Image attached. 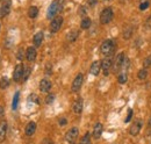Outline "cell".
Here are the masks:
<instances>
[{"label":"cell","mask_w":151,"mask_h":144,"mask_svg":"<svg viewBox=\"0 0 151 144\" xmlns=\"http://www.w3.org/2000/svg\"><path fill=\"white\" fill-rule=\"evenodd\" d=\"M64 6V0H54L51 2V5L48 8V13H47V18L48 19H54L57 17V14L59 12H62Z\"/></svg>","instance_id":"6da1fadb"},{"label":"cell","mask_w":151,"mask_h":144,"mask_svg":"<svg viewBox=\"0 0 151 144\" xmlns=\"http://www.w3.org/2000/svg\"><path fill=\"white\" fill-rule=\"evenodd\" d=\"M114 49H115V44H114V42L112 40H106V41H104L102 44H101V48H100L102 55H105V56L112 55L114 51Z\"/></svg>","instance_id":"7a4b0ae2"},{"label":"cell","mask_w":151,"mask_h":144,"mask_svg":"<svg viewBox=\"0 0 151 144\" xmlns=\"http://www.w3.org/2000/svg\"><path fill=\"white\" fill-rule=\"evenodd\" d=\"M78 135H79V130H78V128H77V127H73V128H71V129L66 132V135H65V140H66L68 143L76 144L77 140H78Z\"/></svg>","instance_id":"3957f363"},{"label":"cell","mask_w":151,"mask_h":144,"mask_svg":"<svg viewBox=\"0 0 151 144\" xmlns=\"http://www.w3.org/2000/svg\"><path fill=\"white\" fill-rule=\"evenodd\" d=\"M112 19H113V11H112V8L107 7V8H105V9L101 12V14H100V22H101L102 24L109 23V22L112 21Z\"/></svg>","instance_id":"277c9868"},{"label":"cell","mask_w":151,"mask_h":144,"mask_svg":"<svg viewBox=\"0 0 151 144\" xmlns=\"http://www.w3.org/2000/svg\"><path fill=\"white\" fill-rule=\"evenodd\" d=\"M62 24H63V18L62 17H56V18L52 19V21L50 23V30H51V33H57L60 29Z\"/></svg>","instance_id":"5b68a950"},{"label":"cell","mask_w":151,"mask_h":144,"mask_svg":"<svg viewBox=\"0 0 151 144\" xmlns=\"http://www.w3.org/2000/svg\"><path fill=\"white\" fill-rule=\"evenodd\" d=\"M124 55L123 54H119L116 57H115V59H114L113 62V71L114 72H117L120 71V69H121V66L123 65V63H124Z\"/></svg>","instance_id":"8992f818"},{"label":"cell","mask_w":151,"mask_h":144,"mask_svg":"<svg viewBox=\"0 0 151 144\" xmlns=\"http://www.w3.org/2000/svg\"><path fill=\"white\" fill-rule=\"evenodd\" d=\"M112 66H113V60H112L111 57H107V58H105V59L101 62V70L104 71V74H105V76H108L109 70L112 69Z\"/></svg>","instance_id":"52a82bcc"},{"label":"cell","mask_w":151,"mask_h":144,"mask_svg":"<svg viewBox=\"0 0 151 144\" xmlns=\"http://www.w3.org/2000/svg\"><path fill=\"white\" fill-rule=\"evenodd\" d=\"M11 4H12L11 0H2V4L0 6V18H4V17H6L9 13Z\"/></svg>","instance_id":"ba28073f"},{"label":"cell","mask_w":151,"mask_h":144,"mask_svg":"<svg viewBox=\"0 0 151 144\" xmlns=\"http://www.w3.org/2000/svg\"><path fill=\"white\" fill-rule=\"evenodd\" d=\"M83 81H84V76L81 73H78L76 76L73 83H72V87H71L72 92H78V91L80 90V87L83 85Z\"/></svg>","instance_id":"9c48e42d"},{"label":"cell","mask_w":151,"mask_h":144,"mask_svg":"<svg viewBox=\"0 0 151 144\" xmlns=\"http://www.w3.org/2000/svg\"><path fill=\"white\" fill-rule=\"evenodd\" d=\"M23 72H24V66H23V64L20 63L15 66V70L13 73V79L15 81H20V79L23 77Z\"/></svg>","instance_id":"30bf717a"},{"label":"cell","mask_w":151,"mask_h":144,"mask_svg":"<svg viewBox=\"0 0 151 144\" xmlns=\"http://www.w3.org/2000/svg\"><path fill=\"white\" fill-rule=\"evenodd\" d=\"M36 55H37V53H36V49L34 47H29L26 51V57L29 62H34L36 59Z\"/></svg>","instance_id":"8fae6325"},{"label":"cell","mask_w":151,"mask_h":144,"mask_svg":"<svg viewBox=\"0 0 151 144\" xmlns=\"http://www.w3.org/2000/svg\"><path fill=\"white\" fill-rule=\"evenodd\" d=\"M50 89H51V83H50V80H48V79H42L41 83H40V90H41V92L47 93V92L50 91Z\"/></svg>","instance_id":"7c38bea8"},{"label":"cell","mask_w":151,"mask_h":144,"mask_svg":"<svg viewBox=\"0 0 151 144\" xmlns=\"http://www.w3.org/2000/svg\"><path fill=\"white\" fill-rule=\"evenodd\" d=\"M72 109L76 114H80L81 110H83V99L81 98H78L76 99L73 105H72Z\"/></svg>","instance_id":"4fadbf2b"},{"label":"cell","mask_w":151,"mask_h":144,"mask_svg":"<svg viewBox=\"0 0 151 144\" xmlns=\"http://www.w3.org/2000/svg\"><path fill=\"white\" fill-rule=\"evenodd\" d=\"M141 128H142V121H136L132 123V126L130 127V134L132 136H136L139 134L141 131Z\"/></svg>","instance_id":"5bb4252c"},{"label":"cell","mask_w":151,"mask_h":144,"mask_svg":"<svg viewBox=\"0 0 151 144\" xmlns=\"http://www.w3.org/2000/svg\"><path fill=\"white\" fill-rule=\"evenodd\" d=\"M101 70V62L100 60H95L92 63V65H91V69H90V72L93 74V76H98L99 74V72Z\"/></svg>","instance_id":"9a60e30c"},{"label":"cell","mask_w":151,"mask_h":144,"mask_svg":"<svg viewBox=\"0 0 151 144\" xmlns=\"http://www.w3.org/2000/svg\"><path fill=\"white\" fill-rule=\"evenodd\" d=\"M79 35V32L77 30V29H72V30H70L69 33H68V35H66V40H68V42H70V43H72V42H75L76 40H77V37Z\"/></svg>","instance_id":"2e32d148"},{"label":"cell","mask_w":151,"mask_h":144,"mask_svg":"<svg viewBox=\"0 0 151 144\" xmlns=\"http://www.w3.org/2000/svg\"><path fill=\"white\" fill-rule=\"evenodd\" d=\"M6 132H7V122H1L0 123V143L4 142L5 137H6Z\"/></svg>","instance_id":"e0dca14e"},{"label":"cell","mask_w":151,"mask_h":144,"mask_svg":"<svg viewBox=\"0 0 151 144\" xmlns=\"http://www.w3.org/2000/svg\"><path fill=\"white\" fill-rule=\"evenodd\" d=\"M35 130H36V123L35 122H29L26 127V135L32 136V135H34Z\"/></svg>","instance_id":"ac0fdd59"},{"label":"cell","mask_w":151,"mask_h":144,"mask_svg":"<svg viewBox=\"0 0 151 144\" xmlns=\"http://www.w3.org/2000/svg\"><path fill=\"white\" fill-rule=\"evenodd\" d=\"M102 134V125L101 123H96L93 129V137L95 140H98Z\"/></svg>","instance_id":"d6986e66"},{"label":"cell","mask_w":151,"mask_h":144,"mask_svg":"<svg viewBox=\"0 0 151 144\" xmlns=\"http://www.w3.org/2000/svg\"><path fill=\"white\" fill-rule=\"evenodd\" d=\"M34 45L35 47H40L41 44H42V42H43V33L42 32H38L36 33L35 35H34Z\"/></svg>","instance_id":"ffe728a7"},{"label":"cell","mask_w":151,"mask_h":144,"mask_svg":"<svg viewBox=\"0 0 151 144\" xmlns=\"http://www.w3.org/2000/svg\"><path fill=\"white\" fill-rule=\"evenodd\" d=\"M37 14H38V8H37V7L32 6V7L28 9V15H29V18L35 19L36 17H37Z\"/></svg>","instance_id":"44dd1931"},{"label":"cell","mask_w":151,"mask_h":144,"mask_svg":"<svg viewBox=\"0 0 151 144\" xmlns=\"http://www.w3.org/2000/svg\"><path fill=\"white\" fill-rule=\"evenodd\" d=\"M80 27H81L83 29H88V28L91 27V19L90 18L83 19V21H81V23H80Z\"/></svg>","instance_id":"7402d4cb"},{"label":"cell","mask_w":151,"mask_h":144,"mask_svg":"<svg viewBox=\"0 0 151 144\" xmlns=\"http://www.w3.org/2000/svg\"><path fill=\"white\" fill-rule=\"evenodd\" d=\"M19 96H20V93L17 92L14 94V98H13V102H12V109L15 110L18 108V105H19Z\"/></svg>","instance_id":"603a6c76"},{"label":"cell","mask_w":151,"mask_h":144,"mask_svg":"<svg viewBox=\"0 0 151 144\" xmlns=\"http://www.w3.org/2000/svg\"><path fill=\"white\" fill-rule=\"evenodd\" d=\"M8 85H9V79L7 77H2L1 78V81H0V87L2 90H5V89L8 87Z\"/></svg>","instance_id":"cb8c5ba5"},{"label":"cell","mask_w":151,"mask_h":144,"mask_svg":"<svg viewBox=\"0 0 151 144\" xmlns=\"http://www.w3.org/2000/svg\"><path fill=\"white\" fill-rule=\"evenodd\" d=\"M132 35V27H127V28L123 30V37L127 40V38H130Z\"/></svg>","instance_id":"d4e9b609"},{"label":"cell","mask_w":151,"mask_h":144,"mask_svg":"<svg viewBox=\"0 0 151 144\" xmlns=\"http://www.w3.org/2000/svg\"><path fill=\"white\" fill-rule=\"evenodd\" d=\"M127 79H128V77H127V73H126V72L121 73V74L117 77V81H119L120 84H124V83L127 81Z\"/></svg>","instance_id":"484cf974"},{"label":"cell","mask_w":151,"mask_h":144,"mask_svg":"<svg viewBox=\"0 0 151 144\" xmlns=\"http://www.w3.org/2000/svg\"><path fill=\"white\" fill-rule=\"evenodd\" d=\"M81 144H91V135L90 132H86L81 140Z\"/></svg>","instance_id":"4316f807"},{"label":"cell","mask_w":151,"mask_h":144,"mask_svg":"<svg viewBox=\"0 0 151 144\" xmlns=\"http://www.w3.org/2000/svg\"><path fill=\"white\" fill-rule=\"evenodd\" d=\"M147 76H148L147 69H142V70H139V72H138V79L143 80V79H145V78H147Z\"/></svg>","instance_id":"83f0119b"},{"label":"cell","mask_w":151,"mask_h":144,"mask_svg":"<svg viewBox=\"0 0 151 144\" xmlns=\"http://www.w3.org/2000/svg\"><path fill=\"white\" fill-rule=\"evenodd\" d=\"M143 66H144V69H148V68H150L151 66V55L150 56H148V57L144 59V62H143Z\"/></svg>","instance_id":"f1b7e54d"},{"label":"cell","mask_w":151,"mask_h":144,"mask_svg":"<svg viewBox=\"0 0 151 144\" xmlns=\"http://www.w3.org/2000/svg\"><path fill=\"white\" fill-rule=\"evenodd\" d=\"M30 68H26V70H24V72H23V77H22V79L23 80H27L28 79V77H29V74H30Z\"/></svg>","instance_id":"f546056e"},{"label":"cell","mask_w":151,"mask_h":144,"mask_svg":"<svg viewBox=\"0 0 151 144\" xmlns=\"http://www.w3.org/2000/svg\"><path fill=\"white\" fill-rule=\"evenodd\" d=\"M149 7V2L148 1H143V2H141V5H139V9L141 11H144V9H147Z\"/></svg>","instance_id":"4dcf8cb0"},{"label":"cell","mask_w":151,"mask_h":144,"mask_svg":"<svg viewBox=\"0 0 151 144\" xmlns=\"http://www.w3.org/2000/svg\"><path fill=\"white\" fill-rule=\"evenodd\" d=\"M54 100H55V95H54V94H50V95H48V96H47V100H45V102L49 105V104H51Z\"/></svg>","instance_id":"1f68e13d"},{"label":"cell","mask_w":151,"mask_h":144,"mask_svg":"<svg viewBox=\"0 0 151 144\" xmlns=\"http://www.w3.org/2000/svg\"><path fill=\"white\" fill-rule=\"evenodd\" d=\"M29 101H34V102L38 104L37 95H36V94H30V95H29Z\"/></svg>","instance_id":"d6a6232c"},{"label":"cell","mask_w":151,"mask_h":144,"mask_svg":"<svg viewBox=\"0 0 151 144\" xmlns=\"http://www.w3.org/2000/svg\"><path fill=\"white\" fill-rule=\"evenodd\" d=\"M132 109H129V113H128V116L126 117V120H124V122L127 123V122H129L130 120H132Z\"/></svg>","instance_id":"836d02e7"},{"label":"cell","mask_w":151,"mask_h":144,"mask_svg":"<svg viewBox=\"0 0 151 144\" xmlns=\"http://www.w3.org/2000/svg\"><path fill=\"white\" fill-rule=\"evenodd\" d=\"M87 2H88V5L91 7H94L95 5H96V2H98V0H87Z\"/></svg>","instance_id":"e575fe53"},{"label":"cell","mask_w":151,"mask_h":144,"mask_svg":"<svg viewBox=\"0 0 151 144\" xmlns=\"http://www.w3.org/2000/svg\"><path fill=\"white\" fill-rule=\"evenodd\" d=\"M18 58L20 60H22V58H23V50L22 49H19V51H18Z\"/></svg>","instance_id":"d590c367"},{"label":"cell","mask_w":151,"mask_h":144,"mask_svg":"<svg viewBox=\"0 0 151 144\" xmlns=\"http://www.w3.org/2000/svg\"><path fill=\"white\" fill-rule=\"evenodd\" d=\"M59 125H60V126H65V125H66V120H65V119H60V120H59Z\"/></svg>","instance_id":"8d00e7d4"},{"label":"cell","mask_w":151,"mask_h":144,"mask_svg":"<svg viewBox=\"0 0 151 144\" xmlns=\"http://www.w3.org/2000/svg\"><path fill=\"white\" fill-rule=\"evenodd\" d=\"M4 113H5V110H4V107H2V106H0V119L4 116Z\"/></svg>","instance_id":"74e56055"},{"label":"cell","mask_w":151,"mask_h":144,"mask_svg":"<svg viewBox=\"0 0 151 144\" xmlns=\"http://www.w3.org/2000/svg\"><path fill=\"white\" fill-rule=\"evenodd\" d=\"M143 1H148V2H150V0H141V2H143Z\"/></svg>","instance_id":"f35d334b"},{"label":"cell","mask_w":151,"mask_h":144,"mask_svg":"<svg viewBox=\"0 0 151 144\" xmlns=\"http://www.w3.org/2000/svg\"><path fill=\"white\" fill-rule=\"evenodd\" d=\"M149 126L151 127V119H150V121H149Z\"/></svg>","instance_id":"ab89813d"},{"label":"cell","mask_w":151,"mask_h":144,"mask_svg":"<svg viewBox=\"0 0 151 144\" xmlns=\"http://www.w3.org/2000/svg\"><path fill=\"white\" fill-rule=\"evenodd\" d=\"M0 64H1V58H0Z\"/></svg>","instance_id":"60d3db41"},{"label":"cell","mask_w":151,"mask_h":144,"mask_svg":"<svg viewBox=\"0 0 151 144\" xmlns=\"http://www.w3.org/2000/svg\"><path fill=\"white\" fill-rule=\"evenodd\" d=\"M80 144H81V143H80Z\"/></svg>","instance_id":"b9f144b4"}]
</instances>
